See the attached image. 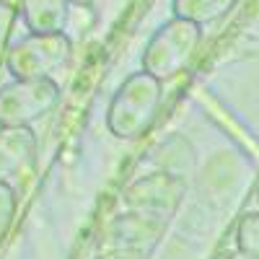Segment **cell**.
I'll use <instances>...</instances> for the list:
<instances>
[{
    "label": "cell",
    "instance_id": "cell-6",
    "mask_svg": "<svg viewBox=\"0 0 259 259\" xmlns=\"http://www.w3.org/2000/svg\"><path fill=\"white\" fill-rule=\"evenodd\" d=\"M36 158V135L31 127H0V184L26 174Z\"/></svg>",
    "mask_w": 259,
    "mask_h": 259
},
{
    "label": "cell",
    "instance_id": "cell-7",
    "mask_svg": "<svg viewBox=\"0 0 259 259\" xmlns=\"http://www.w3.org/2000/svg\"><path fill=\"white\" fill-rule=\"evenodd\" d=\"M31 34H62L68 24V0H21Z\"/></svg>",
    "mask_w": 259,
    "mask_h": 259
},
{
    "label": "cell",
    "instance_id": "cell-8",
    "mask_svg": "<svg viewBox=\"0 0 259 259\" xmlns=\"http://www.w3.org/2000/svg\"><path fill=\"white\" fill-rule=\"evenodd\" d=\"M233 3L236 0H174V16L200 26L228 13Z\"/></svg>",
    "mask_w": 259,
    "mask_h": 259
},
{
    "label": "cell",
    "instance_id": "cell-2",
    "mask_svg": "<svg viewBox=\"0 0 259 259\" xmlns=\"http://www.w3.org/2000/svg\"><path fill=\"white\" fill-rule=\"evenodd\" d=\"M73 57L65 34H29L8 50L6 65L16 80H52Z\"/></svg>",
    "mask_w": 259,
    "mask_h": 259
},
{
    "label": "cell",
    "instance_id": "cell-9",
    "mask_svg": "<svg viewBox=\"0 0 259 259\" xmlns=\"http://www.w3.org/2000/svg\"><path fill=\"white\" fill-rule=\"evenodd\" d=\"M16 210H18V197L16 189L11 184H0V246L6 244L8 233L16 221Z\"/></svg>",
    "mask_w": 259,
    "mask_h": 259
},
{
    "label": "cell",
    "instance_id": "cell-3",
    "mask_svg": "<svg viewBox=\"0 0 259 259\" xmlns=\"http://www.w3.org/2000/svg\"><path fill=\"white\" fill-rule=\"evenodd\" d=\"M200 45V26L184 18H171L150 36L143 52V70L158 80L179 75Z\"/></svg>",
    "mask_w": 259,
    "mask_h": 259
},
{
    "label": "cell",
    "instance_id": "cell-1",
    "mask_svg": "<svg viewBox=\"0 0 259 259\" xmlns=\"http://www.w3.org/2000/svg\"><path fill=\"white\" fill-rule=\"evenodd\" d=\"M161 80L140 70L130 75L112 99L106 112V127L119 140H138L153 127L161 109Z\"/></svg>",
    "mask_w": 259,
    "mask_h": 259
},
{
    "label": "cell",
    "instance_id": "cell-10",
    "mask_svg": "<svg viewBox=\"0 0 259 259\" xmlns=\"http://www.w3.org/2000/svg\"><path fill=\"white\" fill-rule=\"evenodd\" d=\"M239 249L246 256L259 259V215H246L239 223Z\"/></svg>",
    "mask_w": 259,
    "mask_h": 259
},
{
    "label": "cell",
    "instance_id": "cell-4",
    "mask_svg": "<svg viewBox=\"0 0 259 259\" xmlns=\"http://www.w3.org/2000/svg\"><path fill=\"white\" fill-rule=\"evenodd\" d=\"M60 101L55 80H13L0 85V127H29Z\"/></svg>",
    "mask_w": 259,
    "mask_h": 259
},
{
    "label": "cell",
    "instance_id": "cell-5",
    "mask_svg": "<svg viewBox=\"0 0 259 259\" xmlns=\"http://www.w3.org/2000/svg\"><path fill=\"white\" fill-rule=\"evenodd\" d=\"M184 184L166 174V171H158V174H148L138 182H133L124 189V205L133 215H143L148 221L156 223H166L171 218V212L179 207Z\"/></svg>",
    "mask_w": 259,
    "mask_h": 259
},
{
    "label": "cell",
    "instance_id": "cell-11",
    "mask_svg": "<svg viewBox=\"0 0 259 259\" xmlns=\"http://www.w3.org/2000/svg\"><path fill=\"white\" fill-rule=\"evenodd\" d=\"M68 3H70V6H91L94 0H68Z\"/></svg>",
    "mask_w": 259,
    "mask_h": 259
}]
</instances>
